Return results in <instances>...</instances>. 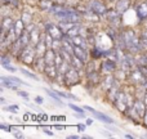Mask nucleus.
I'll list each match as a JSON object with an SVG mask.
<instances>
[{
	"label": "nucleus",
	"mask_w": 147,
	"mask_h": 139,
	"mask_svg": "<svg viewBox=\"0 0 147 139\" xmlns=\"http://www.w3.org/2000/svg\"><path fill=\"white\" fill-rule=\"evenodd\" d=\"M98 15L99 14H97L96 12H93V10H90V9H88L86 12H84V17H85L86 19H89V21H94V22L99 21Z\"/></svg>",
	"instance_id": "nucleus-22"
},
{
	"label": "nucleus",
	"mask_w": 147,
	"mask_h": 139,
	"mask_svg": "<svg viewBox=\"0 0 147 139\" xmlns=\"http://www.w3.org/2000/svg\"><path fill=\"white\" fill-rule=\"evenodd\" d=\"M140 64L141 66H147V53H145L142 56V58H141V61H140Z\"/></svg>",
	"instance_id": "nucleus-32"
},
{
	"label": "nucleus",
	"mask_w": 147,
	"mask_h": 139,
	"mask_svg": "<svg viewBox=\"0 0 147 139\" xmlns=\"http://www.w3.org/2000/svg\"><path fill=\"white\" fill-rule=\"evenodd\" d=\"M8 63H10V59L8 58L5 54H3L1 56V64H8Z\"/></svg>",
	"instance_id": "nucleus-34"
},
{
	"label": "nucleus",
	"mask_w": 147,
	"mask_h": 139,
	"mask_svg": "<svg viewBox=\"0 0 147 139\" xmlns=\"http://www.w3.org/2000/svg\"><path fill=\"white\" fill-rule=\"evenodd\" d=\"M35 53H36V49H35V45L32 44H28L27 46L22 49V52L20 53V58L23 63L26 64H34L35 62Z\"/></svg>",
	"instance_id": "nucleus-2"
},
{
	"label": "nucleus",
	"mask_w": 147,
	"mask_h": 139,
	"mask_svg": "<svg viewBox=\"0 0 147 139\" xmlns=\"http://www.w3.org/2000/svg\"><path fill=\"white\" fill-rule=\"evenodd\" d=\"M114 28H115V27L107 28V35L110 36V39H112V40H116V39H117V35H116V32H115Z\"/></svg>",
	"instance_id": "nucleus-29"
},
{
	"label": "nucleus",
	"mask_w": 147,
	"mask_h": 139,
	"mask_svg": "<svg viewBox=\"0 0 147 139\" xmlns=\"http://www.w3.org/2000/svg\"><path fill=\"white\" fill-rule=\"evenodd\" d=\"M145 26H147V19L145 21Z\"/></svg>",
	"instance_id": "nucleus-49"
},
{
	"label": "nucleus",
	"mask_w": 147,
	"mask_h": 139,
	"mask_svg": "<svg viewBox=\"0 0 147 139\" xmlns=\"http://www.w3.org/2000/svg\"><path fill=\"white\" fill-rule=\"evenodd\" d=\"M56 129L57 130H65V126H63V125H57Z\"/></svg>",
	"instance_id": "nucleus-42"
},
{
	"label": "nucleus",
	"mask_w": 147,
	"mask_h": 139,
	"mask_svg": "<svg viewBox=\"0 0 147 139\" xmlns=\"http://www.w3.org/2000/svg\"><path fill=\"white\" fill-rule=\"evenodd\" d=\"M0 103H1V104H5V99H4V98H0Z\"/></svg>",
	"instance_id": "nucleus-48"
},
{
	"label": "nucleus",
	"mask_w": 147,
	"mask_h": 139,
	"mask_svg": "<svg viewBox=\"0 0 147 139\" xmlns=\"http://www.w3.org/2000/svg\"><path fill=\"white\" fill-rule=\"evenodd\" d=\"M101 67L105 72H114V71L116 70V63H115V61H112V59L106 58L103 62H102Z\"/></svg>",
	"instance_id": "nucleus-12"
},
{
	"label": "nucleus",
	"mask_w": 147,
	"mask_h": 139,
	"mask_svg": "<svg viewBox=\"0 0 147 139\" xmlns=\"http://www.w3.org/2000/svg\"><path fill=\"white\" fill-rule=\"evenodd\" d=\"M35 102H36L38 104H41V103L44 102V99L41 98V97H36V98H35Z\"/></svg>",
	"instance_id": "nucleus-39"
},
{
	"label": "nucleus",
	"mask_w": 147,
	"mask_h": 139,
	"mask_svg": "<svg viewBox=\"0 0 147 139\" xmlns=\"http://www.w3.org/2000/svg\"><path fill=\"white\" fill-rule=\"evenodd\" d=\"M7 109L9 112H12V113H17V112H18V107L17 106H9Z\"/></svg>",
	"instance_id": "nucleus-35"
},
{
	"label": "nucleus",
	"mask_w": 147,
	"mask_h": 139,
	"mask_svg": "<svg viewBox=\"0 0 147 139\" xmlns=\"http://www.w3.org/2000/svg\"><path fill=\"white\" fill-rule=\"evenodd\" d=\"M56 56H57V53L54 52L53 48L47 49L45 54H44V59H45V63H47V64H56Z\"/></svg>",
	"instance_id": "nucleus-10"
},
{
	"label": "nucleus",
	"mask_w": 147,
	"mask_h": 139,
	"mask_svg": "<svg viewBox=\"0 0 147 139\" xmlns=\"http://www.w3.org/2000/svg\"><path fill=\"white\" fill-rule=\"evenodd\" d=\"M143 120H145V125H146V126H147V111H146L145 116H143Z\"/></svg>",
	"instance_id": "nucleus-45"
},
{
	"label": "nucleus",
	"mask_w": 147,
	"mask_h": 139,
	"mask_svg": "<svg viewBox=\"0 0 147 139\" xmlns=\"http://www.w3.org/2000/svg\"><path fill=\"white\" fill-rule=\"evenodd\" d=\"M0 129L1 130H8V132H9V126H7V125H4V124H0Z\"/></svg>",
	"instance_id": "nucleus-40"
},
{
	"label": "nucleus",
	"mask_w": 147,
	"mask_h": 139,
	"mask_svg": "<svg viewBox=\"0 0 147 139\" xmlns=\"http://www.w3.org/2000/svg\"><path fill=\"white\" fill-rule=\"evenodd\" d=\"M92 124H93V120H92V119L86 120V125H92Z\"/></svg>",
	"instance_id": "nucleus-44"
},
{
	"label": "nucleus",
	"mask_w": 147,
	"mask_h": 139,
	"mask_svg": "<svg viewBox=\"0 0 147 139\" xmlns=\"http://www.w3.org/2000/svg\"><path fill=\"white\" fill-rule=\"evenodd\" d=\"M70 38H71V36H70ZM71 41H72L74 45L81 46V48H84V49H86V45H88V40H86V39H84V38H81V36H79V35L72 36Z\"/></svg>",
	"instance_id": "nucleus-17"
},
{
	"label": "nucleus",
	"mask_w": 147,
	"mask_h": 139,
	"mask_svg": "<svg viewBox=\"0 0 147 139\" xmlns=\"http://www.w3.org/2000/svg\"><path fill=\"white\" fill-rule=\"evenodd\" d=\"M63 9H65V8L62 7V5H57V4L54 5V4H53V7H52L51 9H49V12H51L53 15H56L57 13H59V12H61V10H63Z\"/></svg>",
	"instance_id": "nucleus-27"
},
{
	"label": "nucleus",
	"mask_w": 147,
	"mask_h": 139,
	"mask_svg": "<svg viewBox=\"0 0 147 139\" xmlns=\"http://www.w3.org/2000/svg\"><path fill=\"white\" fill-rule=\"evenodd\" d=\"M133 106H134V108H136V111H137L138 116H140V117L145 116V113H146V111H147L145 101H141V99H138V101L134 102V104H133Z\"/></svg>",
	"instance_id": "nucleus-11"
},
{
	"label": "nucleus",
	"mask_w": 147,
	"mask_h": 139,
	"mask_svg": "<svg viewBox=\"0 0 147 139\" xmlns=\"http://www.w3.org/2000/svg\"><path fill=\"white\" fill-rule=\"evenodd\" d=\"M39 7L43 10H49L53 7V1H52V0H40V1H39Z\"/></svg>",
	"instance_id": "nucleus-24"
},
{
	"label": "nucleus",
	"mask_w": 147,
	"mask_h": 139,
	"mask_svg": "<svg viewBox=\"0 0 147 139\" xmlns=\"http://www.w3.org/2000/svg\"><path fill=\"white\" fill-rule=\"evenodd\" d=\"M85 109H88V111H90L92 113H93L94 116L97 117V119H98V120H101V121H103V122H106V124H112V122H114V120H112L110 116H107V115H103V113H101V112L96 111V109H94V108H92V107L85 106Z\"/></svg>",
	"instance_id": "nucleus-8"
},
{
	"label": "nucleus",
	"mask_w": 147,
	"mask_h": 139,
	"mask_svg": "<svg viewBox=\"0 0 147 139\" xmlns=\"http://www.w3.org/2000/svg\"><path fill=\"white\" fill-rule=\"evenodd\" d=\"M69 139H79L78 135H69Z\"/></svg>",
	"instance_id": "nucleus-47"
},
{
	"label": "nucleus",
	"mask_w": 147,
	"mask_h": 139,
	"mask_svg": "<svg viewBox=\"0 0 147 139\" xmlns=\"http://www.w3.org/2000/svg\"><path fill=\"white\" fill-rule=\"evenodd\" d=\"M114 106L119 109L120 112H127V95L123 91H119L114 101Z\"/></svg>",
	"instance_id": "nucleus-6"
},
{
	"label": "nucleus",
	"mask_w": 147,
	"mask_h": 139,
	"mask_svg": "<svg viewBox=\"0 0 147 139\" xmlns=\"http://www.w3.org/2000/svg\"><path fill=\"white\" fill-rule=\"evenodd\" d=\"M21 19L25 22V25H28V23H31V13L23 12V13H22V17H21Z\"/></svg>",
	"instance_id": "nucleus-28"
},
{
	"label": "nucleus",
	"mask_w": 147,
	"mask_h": 139,
	"mask_svg": "<svg viewBox=\"0 0 147 139\" xmlns=\"http://www.w3.org/2000/svg\"><path fill=\"white\" fill-rule=\"evenodd\" d=\"M88 8L90 10H93V12H96L97 14H99V15H106L107 12H109L106 4H105L102 0H89Z\"/></svg>",
	"instance_id": "nucleus-4"
},
{
	"label": "nucleus",
	"mask_w": 147,
	"mask_h": 139,
	"mask_svg": "<svg viewBox=\"0 0 147 139\" xmlns=\"http://www.w3.org/2000/svg\"><path fill=\"white\" fill-rule=\"evenodd\" d=\"M80 81V75H79V70L75 68L74 66H70V68L63 73V84L67 86H72Z\"/></svg>",
	"instance_id": "nucleus-3"
},
{
	"label": "nucleus",
	"mask_w": 147,
	"mask_h": 139,
	"mask_svg": "<svg viewBox=\"0 0 147 139\" xmlns=\"http://www.w3.org/2000/svg\"><path fill=\"white\" fill-rule=\"evenodd\" d=\"M92 57H93V59H98V58H101V57H105V50L98 48V46H94V48L92 49Z\"/></svg>",
	"instance_id": "nucleus-23"
},
{
	"label": "nucleus",
	"mask_w": 147,
	"mask_h": 139,
	"mask_svg": "<svg viewBox=\"0 0 147 139\" xmlns=\"http://www.w3.org/2000/svg\"><path fill=\"white\" fill-rule=\"evenodd\" d=\"M123 38H124L125 41V46L127 49L130 52V53H137L142 49L141 46V40H138L137 36H136V32L133 30H125L123 32Z\"/></svg>",
	"instance_id": "nucleus-1"
},
{
	"label": "nucleus",
	"mask_w": 147,
	"mask_h": 139,
	"mask_svg": "<svg viewBox=\"0 0 147 139\" xmlns=\"http://www.w3.org/2000/svg\"><path fill=\"white\" fill-rule=\"evenodd\" d=\"M74 54H75L78 58H80L83 62L88 61V54H86V49L81 48V46L74 45Z\"/></svg>",
	"instance_id": "nucleus-14"
},
{
	"label": "nucleus",
	"mask_w": 147,
	"mask_h": 139,
	"mask_svg": "<svg viewBox=\"0 0 147 139\" xmlns=\"http://www.w3.org/2000/svg\"><path fill=\"white\" fill-rule=\"evenodd\" d=\"M78 130H79V132H84V130H85V125H84V124H79L78 125Z\"/></svg>",
	"instance_id": "nucleus-38"
},
{
	"label": "nucleus",
	"mask_w": 147,
	"mask_h": 139,
	"mask_svg": "<svg viewBox=\"0 0 147 139\" xmlns=\"http://www.w3.org/2000/svg\"><path fill=\"white\" fill-rule=\"evenodd\" d=\"M84 63H85V62H83L80 58H78L75 54H72V57H71V66H74L75 68H78L79 71H80V70H83Z\"/></svg>",
	"instance_id": "nucleus-21"
},
{
	"label": "nucleus",
	"mask_w": 147,
	"mask_h": 139,
	"mask_svg": "<svg viewBox=\"0 0 147 139\" xmlns=\"http://www.w3.org/2000/svg\"><path fill=\"white\" fill-rule=\"evenodd\" d=\"M25 22H23L22 19H17L14 23V31H16V35H17V38H20L21 35H22L23 32H25Z\"/></svg>",
	"instance_id": "nucleus-18"
},
{
	"label": "nucleus",
	"mask_w": 147,
	"mask_h": 139,
	"mask_svg": "<svg viewBox=\"0 0 147 139\" xmlns=\"http://www.w3.org/2000/svg\"><path fill=\"white\" fill-rule=\"evenodd\" d=\"M143 101H145V103H146V106H147V90L145 91V97H143Z\"/></svg>",
	"instance_id": "nucleus-43"
},
{
	"label": "nucleus",
	"mask_w": 147,
	"mask_h": 139,
	"mask_svg": "<svg viewBox=\"0 0 147 139\" xmlns=\"http://www.w3.org/2000/svg\"><path fill=\"white\" fill-rule=\"evenodd\" d=\"M21 72H22L23 75H26V76H27V77L34 79V80H36V81H38V76H36L35 73H32V72H28V71H26V70H23V68H21Z\"/></svg>",
	"instance_id": "nucleus-30"
},
{
	"label": "nucleus",
	"mask_w": 147,
	"mask_h": 139,
	"mask_svg": "<svg viewBox=\"0 0 147 139\" xmlns=\"http://www.w3.org/2000/svg\"><path fill=\"white\" fill-rule=\"evenodd\" d=\"M34 67H35L38 71H40V72H44V71H45L47 63H45V59H44V56L39 57L38 59H35V62H34Z\"/></svg>",
	"instance_id": "nucleus-19"
},
{
	"label": "nucleus",
	"mask_w": 147,
	"mask_h": 139,
	"mask_svg": "<svg viewBox=\"0 0 147 139\" xmlns=\"http://www.w3.org/2000/svg\"><path fill=\"white\" fill-rule=\"evenodd\" d=\"M120 14H121V13H119L116 9H110L109 12H107L106 17H107V19H109V22L111 23V26H114V27H119L120 26V22H121Z\"/></svg>",
	"instance_id": "nucleus-7"
},
{
	"label": "nucleus",
	"mask_w": 147,
	"mask_h": 139,
	"mask_svg": "<svg viewBox=\"0 0 147 139\" xmlns=\"http://www.w3.org/2000/svg\"><path fill=\"white\" fill-rule=\"evenodd\" d=\"M43 132L45 133V134H48V135H53V132H52L51 129H48V128H43Z\"/></svg>",
	"instance_id": "nucleus-37"
},
{
	"label": "nucleus",
	"mask_w": 147,
	"mask_h": 139,
	"mask_svg": "<svg viewBox=\"0 0 147 139\" xmlns=\"http://www.w3.org/2000/svg\"><path fill=\"white\" fill-rule=\"evenodd\" d=\"M146 86H147V81H146Z\"/></svg>",
	"instance_id": "nucleus-50"
},
{
	"label": "nucleus",
	"mask_w": 147,
	"mask_h": 139,
	"mask_svg": "<svg viewBox=\"0 0 147 139\" xmlns=\"http://www.w3.org/2000/svg\"><path fill=\"white\" fill-rule=\"evenodd\" d=\"M1 84L3 86L8 89H12V90H17V84H14L12 80H9V77H5V76H1Z\"/></svg>",
	"instance_id": "nucleus-20"
},
{
	"label": "nucleus",
	"mask_w": 147,
	"mask_h": 139,
	"mask_svg": "<svg viewBox=\"0 0 147 139\" xmlns=\"http://www.w3.org/2000/svg\"><path fill=\"white\" fill-rule=\"evenodd\" d=\"M3 67H5V68L9 71V72H16V71H17V70H16V67H13L10 63H8V64H3Z\"/></svg>",
	"instance_id": "nucleus-33"
},
{
	"label": "nucleus",
	"mask_w": 147,
	"mask_h": 139,
	"mask_svg": "<svg viewBox=\"0 0 147 139\" xmlns=\"http://www.w3.org/2000/svg\"><path fill=\"white\" fill-rule=\"evenodd\" d=\"M80 34V27H79V23L78 25H75V26H72L71 28H70L69 31L66 32V35H69V36H76V35H79Z\"/></svg>",
	"instance_id": "nucleus-25"
},
{
	"label": "nucleus",
	"mask_w": 147,
	"mask_h": 139,
	"mask_svg": "<svg viewBox=\"0 0 147 139\" xmlns=\"http://www.w3.org/2000/svg\"><path fill=\"white\" fill-rule=\"evenodd\" d=\"M3 3H4V4H10V3L13 1V0H1Z\"/></svg>",
	"instance_id": "nucleus-46"
},
{
	"label": "nucleus",
	"mask_w": 147,
	"mask_h": 139,
	"mask_svg": "<svg viewBox=\"0 0 147 139\" xmlns=\"http://www.w3.org/2000/svg\"><path fill=\"white\" fill-rule=\"evenodd\" d=\"M69 107L72 109V111H75L76 113H84V109H83V108H80V107L75 106V104H72V103H70V104H69Z\"/></svg>",
	"instance_id": "nucleus-31"
},
{
	"label": "nucleus",
	"mask_w": 147,
	"mask_h": 139,
	"mask_svg": "<svg viewBox=\"0 0 147 139\" xmlns=\"http://www.w3.org/2000/svg\"><path fill=\"white\" fill-rule=\"evenodd\" d=\"M45 28H47V32H48L54 40H63L65 32L62 31V28L59 27V26H54V25H52V23H48V25L45 26Z\"/></svg>",
	"instance_id": "nucleus-5"
},
{
	"label": "nucleus",
	"mask_w": 147,
	"mask_h": 139,
	"mask_svg": "<svg viewBox=\"0 0 147 139\" xmlns=\"http://www.w3.org/2000/svg\"><path fill=\"white\" fill-rule=\"evenodd\" d=\"M142 38L143 39H147V26L145 27V30L142 31Z\"/></svg>",
	"instance_id": "nucleus-41"
},
{
	"label": "nucleus",
	"mask_w": 147,
	"mask_h": 139,
	"mask_svg": "<svg viewBox=\"0 0 147 139\" xmlns=\"http://www.w3.org/2000/svg\"><path fill=\"white\" fill-rule=\"evenodd\" d=\"M44 73H45L49 79H56L57 73H58V68H57L56 64H47Z\"/></svg>",
	"instance_id": "nucleus-16"
},
{
	"label": "nucleus",
	"mask_w": 147,
	"mask_h": 139,
	"mask_svg": "<svg viewBox=\"0 0 147 139\" xmlns=\"http://www.w3.org/2000/svg\"><path fill=\"white\" fill-rule=\"evenodd\" d=\"M14 21H13V18L10 17H4L1 21V28H3V34H5L7 31H9L10 28L14 27Z\"/></svg>",
	"instance_id": "nucleus-15"
},
{
	"label": "nucleus",
	"mask_w": 147,
	"mask_h": 139,
	"mask_svg": "<svg viewBox=\"0 0 147 139\" xmlns=\"http://www.w3.org/2000/svg\"><path fill=\"white\" fill-rule=\"evenodd\" d=\"M136 13H137L138 18H140L141 21L147 19V0L136 7Z\"/></svg>",
	"instance_id": "nucleus-9"
},
{
	"label": "nucleus",
	"mask_w": 147,
	"mask_h": 139,
	"mask_svg": "<svg viewBox=\"0 0 147 139\" xmlns=\"http://www.w3.org/2000/svg\"><path fill=\"white\" fill-rule=\"evenodd\" d=\"M45 91H47V94H48V95L51 97V98H53L54 101H57L59 104H63V102L61 101V97L58 95V93H57V91H52V90H48V89H47Z\"/></svg>",
	"instance_id": "nucleus-26"
},
{
	"label": "nucleus",
	"mask_w": 147,
	"mask_h": 139,
	"mask_svg": "<svg viewBox=\"0 0 147 139\" xmlns=\"http://www.w3.org/2000/svg\"><path fill=\"white\" fill-rule=\"evenodd\" d=\"M130 7V0H117L116 5H115V9L119 13H125Z\"/></svg>",
	"instance_id": "nucleus-13"
},
{
	"label": "nucleus",
	"mask_w": 147,
	"mask_h": 139,
	"mask_svg": "<svg viewBox=\"0 0 147 139\" xmlns=\"http://www.w3.org/2000/svg\"><path fill=\"white\" fill-rule=\"evenodd\" d=\"M17 94H18V95H20V97H23V98H27V97H28V94L26 93V91H21V90H17Z\"/></svg>",
	"instance_id": "nucleus-36"
}]
</instances>
